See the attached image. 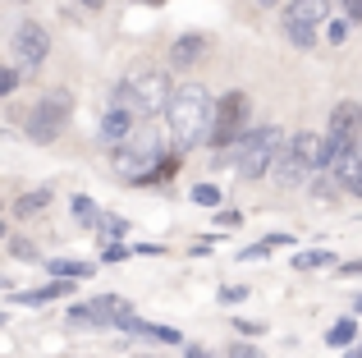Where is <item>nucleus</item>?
Instances as JSON below:
<instances>
[{
    "label": "nucleus",
    "instance_id": "nucleus-33",
    "mask_svg": "<svg viewBox=\"0 0 362 358\" xmlns=\"http://www.w3.org/2000/svg\"><path fill=\"white\" fill-rule=\"evenodd\" d=\"M266 243H271V248H284V243H293V234H266Z\"/></svg>",
    "mask_w": 362,
    "mask_h": 358
},
{
    "label": "nucleus",
    "instance_id": "nucleus-20",
    "mask_svg": "<svg viewBox=\"0 0 362 358\" xmlns=\"http://www.w3.org/2000/svg\"><path fill=\"white\" fill-rule=\"evenodd\" d=\"M46 202H51V188H37V193H23V197L14 202V216H18V221H28V216H37Z\"/></svg>",
    "mask_w": 362,
    "mask_h": 358
},
{
    "label": "nucleus",
    "instance_id": "nucleus-9",
    "mask_svg": "<svg viewBox=\"0 0 362 358\" xmlns=\"http://www.w3.org/2000/svg\"><path fill=\"white\" fill-rule=\"evenodd\" d=\"M14 55L28 64V69H37V64L51 55V33H46L37 18H28V23L14 28Z\"/></svg>",
    "mask_w": 362,
    "mask_h": 358
},
{
    "label": "nucleus",
    "instance_id": "nucleus-6",
    "mask_svg": "<svg viewBox=\"0 0 362 358\" xmlns=\"http://www.w3.org/2000/svg\"><path fill=\"white\" fill-rule=\"evenodd\" d=\"M69 115H74V92H64V88L42 92L33 115H28V138H33L37 147L55 143V138L64 134V125H69Z\"/></svg>",
    "mask_w": 362,
    "mask_h": 358
},
{
    "label": "nucleus",
    "instance_id": "nucleus-39",
    "mask_svg": "<svg viewBox=\"0 0 362 358\" xmlns=\"http://www.w3.org/2000/svg\"><path fill=\"white\" fill-rule=\"evenodd\" d=\"M151 5H160V0H151Z\"/></svg>",
    "mask_w": 362,
    "mask_h": 358
},
{
    "label": "nucleus",
    "instance_id": "nucleus-21",
    "mask_svg": "<svg viewBox=\"0 0 362 358\" xmlns=\"http://www.w3.org/2000/svg\"><path fill=\"white\" fill-rule=\"evenodd\" d=\"M284 37H289L293 46H303V51L317 46V28H312V23H284Z\"/></svg>",
    "mask_w": 362,
    "mask_h": 358
},
{
    "label": "nucleus",
    "instance_id": "nucleus-28",
    "mask_svg": "<svg viewBox=\"0 0 362 358\" xmlns=\"http://www.w3.org/2000/svg\"><path fill=\"white\" fill-rule=\"evenodd\" d=\"M239 331H243V335H262L266 322H262V317H239Z\"/></svg>",
    "mask_w": 362,
    "mask_h": 358
},
{
    "label": "nucleus",
    "instance_id": "nucleus-30",
    "mask_svg": "<svg viewBox=\"0 0 362 358\" xmlns=\"http://www.w3.org/2000/svg\"><path fill=\"white\" fill-rule=\"evenodd\" d=\"M344 5V18L349 23H362V0H339Z\"/></svg>",
    "mask_w": 362,
    "mask_h": 358
},
{
    "label": "nucleus",
    "instance_id": "nucleus-29",
    "mask_svg": "<svg viewBox=\"0 0 362 358\" xmlns=\"http://www.w3.org/2000/svg\"><path fill=\"white\" fill-rule=\"evenodd\" d=\"M266 253H271V243L262 239V243H252V248H243V253H239V262H257V258H266Z\"/></svg>",
    "mask_w": 362,
    "mask_h": 358
},
{
    "label": "nucleus",
    "instance_id": "nucleus-2",
    "mask_svg": "<svg viewBox=\"0 0 362 358\" xmlns=\"http://www.w3.org/2000/svg\"><path fill=\"white\" fill-rule=\"evenodd\" d=\"M170 92H175V83H170L165 69H133L115 83L110 106H129L138 120H151V115H165Z\"/></svg>",
    "mask_w": 362,
    "mask_h": 358
},
{
    "label": "nucleus",
    "instance_id": "nucleus-27",
    "mask_svg": "<svg viewBox=\"0 0 362 358\" xmlns=\"http://www.w3.org/2000/svg\"><path fill=\"white\" fill-rule=\"evenodd\" d=\"M344 37H349V23H335V18H330V23H326V42H330V46H339Z\"/></svg>",
    "mask_w": 362,
    "mask_h": 358
},
{
    "label": "nucleus",
    "instance_id": "nucleus-25",
    "mask_svg": "<svg viewBox=\"0 0 362 358\" xmlns=\"http://www.w3.org/2000/svg\"><path fill=\"white\" fill-rule=\"evenodd\" d=\"M129 253H133V248H124V243H115V239H110L106 248H101V262H124Z\"/></svg>",
    "mask_w": 362,
    "mask_h": 358
},
{
    "label": "nucleus",
    "instance_id": "nucleus-10",
    "mask_svg": "<svg viewBox=\"0 0 362 358\" xmlns=\"http://www.w3.org/2000/svg\"><path fill=\"white\" fill-rule=\"evenodd\" d=\"M74 285H78V280H74V276H55V280H46V285H37V289H18V294H9V304H23V308H42V304H55V299L74 294Z\"/></svg>",
    "mask_w": 362,
    "mask_h": 358
},
{
    "label": "nucleus",
    "instance_id": "nucleus-5",
    "mask_svg": "<svg viewBox=\"0 0 362 358\" xmlns=\"http://www.w3.org/2000/svg\"><path fill=\"white\" fill-rule=\"evenodd\" d=\"M247 134H252V101H247V92H225L216 101V125L206 143L216 152H225V147H239Z\"/></svg>",
    "mask_w": 362,
    "mask_h": 358
},
{
    "label": "nucleus",
    "instance_id": "nucleus-3",
    "mask_svg": "<svg viewBox=\"0 0 362 358\" xmlns=\"http://www.w3.org/2000/svg\"><path fill=\"white\" fill-rule=\"evenodd\" d=\"M321 143H326V134H293V138H284L280 156H275V166H271V179L280 188L312 184L317 171H321Z\"/></svg>",
    "mask_w": 362,
    "mask_h": 358
},
{
    "label": "nucleus",
    "instance_id": "nucleus-31",
    "mask_svg": "<svg viewBox=\"0 0 362 358\" xmlns=\"http://www.w3.org/2000/svg\"><path fill=\"white\" fill-rule=\"evenodd\" d=\"M18 88V69H14V64H9V69H5V79H0V92H5V97H9V92H14Z\"/></svg>",
    "mask_w": 362,
    "mask_h": 358
},
{
    "label": "nucleus",
    "instance_id": "nucleus-22",
    "mask_svg": "<svg viewBox=\"0 0 362 358\" xmlns=\"http://www.w3.org/2000/svg\"><path fill=\"white\" fill-rule=\"evenodd\" d=\"M188 197H193L197 207H221V188H216V184H193Z\"/></svg>",
    "mask_w": 362,
    "mask_h": 358
},
{
    "label": "nucleus",
    "instance_id": "nucleus-14",
    "mask_svg": "<svg viewBox=\"0 0 362 358\" xmlns=\"http://www.w3.org/2000/svg\"><path fill=\"white\" fill-rule=\"evenodd\" d=\"M119 331H129V335H147V340H160V345H179V340H184L175 326L142 322V317H133V313H124V317H119Z\"/></svg>",
    "mask_w": 362,
    "mask_h": 358
},
{
    "label": "nucleus",
    "instance_id": "nucleus-4",
    "mask_svg": "<svg viewBox=\"0 0 362 358\" xmlns=\"http://www.w3.org/2000/svg\"><path fill=\"white\" fill-rule=\"evenodd\" d=\"M165 156H170V152H165V138H160L156 129H151V120H147V125H138V129H133V134L115 147V171H119L124 179H133V184H142V179H147V171H156Z\"/></svg>",
    "mask_w": 362,
    "mask_h": 358
},
{
    "label": "nucleus",
    "instance_id": "nucleus-13",
    "mask_svg": "<svg viewBox=\"0 0 362 358\" xmlns=\"http://www.w3.org/2000/svg\"><path fill=\"white\" fill-rule=\"evenodd\" d=\"M284 23H330V0H289L284 5Z\"/></svg>",
    "mask_w": 362,
    "mask_h": 358
},
{
    "label": "nucleus",
    "instance_id": "nucleus-37",
    "mask_svg": "<svg viewBox=\"0 0 362 358\" xmlns=\"http://www.w3.org/2000/svg\"><path fill=\"white\" fill-rule=\"evenodd\" d=\"M83 5H88V9H101V5H106V0H83Z\"/></svg>",
    "mask_w": 362,
    "mask_h": 358
},
{
    "label": "nucleus",
    "instance_id": "nucleus-1",
    "mask_svg": "<svg viewBox=\"0 0 362 358\" xmlns=\"http://www.w3.org/2000/svg\"><path fill=\"white\" fill-rule=\"evenodd\" d=\"M165 125H170V143L179 152H193L197 143L211 138V125H216V101L202 83H184V88L170 92V106H165Z\"/></svg>",
    "mask_w": 362,
    "mask_h": 358
},
{
    "label": "nucleus",
    "instance_id": "nucleus-24",
    "mask_svg": "<svg viewBox=\"0 0 362 358\" xmlns=\"http://www.w3.org/2000/svg\"><path fill=\"white\" fill-rule=\"evenodd\" d=\"M9 253H14L18 262H42V253H37L28 239H9Z\"/></svg>",
    "mask_w": 362,
    "mask_h": 358
},
{
    "label": "nucleus",
    "instance_id": "nucleus-16",
    "mask_svg": "<svg viewBox=\"0 0 362 358\" xmlns=\"http://www.w3.org/2000/svg\"><path fill=\"white\" fill-rule=\"evenodd\" d=\"M326 345L330 350H354L358 345V317H339V322L326 331Z\"/></svg>",
    "mask_w": 362,
    "mask_h": 358
},
{
    "label": "nucleus",
    "instance_id": "nucleus-12",
    "mask_svg": "<svg viewBox=\"0 0 362 358\" xmlns=\"http://www.w3.org/2000/svg\"><path fill=\"white\" fill-rule=\"evenodd\" d=\"M211 55V37L206 33H184L175 46H170V60L184 69V64H197V60H206Z\"/></svg>",
    "mask_w": 362,
    "mask_h": 358
},
{
    "label": "nucleus",
    "instance_id": "nucleus-15",
    "mask_svg": "<svg viewBox=\"0 0 362 358\" xmlns=\"http://www.w3.org/2000/svg\"><path fill=\"white\" fill-rule=\"evenodd\" d=\"M330 171L339 175V184H344V193H354V197H362V152H344Z\"/></svg>",
    "mask_w": 362,
    "mask_h": 358
},
{
    "label": "nucleus",
    "instance_id": "nucleus-17",
    "mask_svg": "<svg viewBox=\"0 0 362 358\" xmlns=\"http://www.w3.org/2000/svg\"><path fill=\"white\" fill-rule=\"evenodd\" d=\"M69 212H74V221H78V225H88V230H97V225H101V212H97V202H92L88 193H74Z\"/></svg>",
    "mask_w": 362,
    "mask_h": 358
},
{
    "label": "nucleus",
    "instance_id": "nucleus-40",
    "mask_svg": "<svg viewBox=\"0 0 362 358\" xmlns=\"http://www.w3.org/2000/svg\"><path fill=\"white\" fill-rule=\"evenodd\" d=\"M142 358H147V354H142Z\"/></svg>",
    "mask_w": 362,
    "mask_h": 358
},
{
    "label": "nucleus",
    "instance_id": "nucleus-35",
    "mask_svg": "<svg viewBox=\"0 0 362 358\" xmlns=\"http://www.w3.org/2000/svg\"><path fill=\"white\" fill-rule=\"evenodd\" d=\"M184 358H221V354H211V350H188Z\"/></svg>",
    "mask_w": 362,
    "mask_h": 358
},
{
    "label": "nucleus",
    "instance_id": "nucleus-38",
    "mask_svg": "<svg viewBox=\"0 0 362 358\" xmlns=\"http://www.w3.org/2000/svg\"><path fill=\"white\" fill-rule=\"evenodd\" d=\"M354 313H362V294H358V299H354Z\"/></svg>",
    "mask_w": 362,
    "mask_h": 358
},
{
    "label": "nucleus",
    "instance_id": "nucleus-32",
    "mask_svg": "<svg viewBox=\"0 0 362 358\" xmlns=\"http://www.w3.org/2000/svg\"><path fill=\"white\" fill-rule=\"evenodd\" d=\"M230 358H266V354H262V350H252V345H234Z\"/></svg>",
    "mask_w": 362,
    "mask_h": 358
},
{
    "label": "nucleus",
    "instance_id": "nucleus-26",
    "mask_svg": "<svg viewBox=\"0 0 362 358\" xmlns=\"http://www.w3.org/2000/svg\"><path fill=\"white\" fill-rule=\"evenodd\" d=\"M247 285H221V304H243Z\"/></svg>",
    "mask_w": 362,
    "mask_h": 358
},
{
    "label": "nucleus",
    "instance_id": "nucleus-8",
    "mask_svg": "<svg viewBox=\"0 0 362 358\" xmlns=\"http://www.w3.org/2000/svg\"><path fill=\"white\" fill-rule=\"evenodd\" d=\"M124 313H133V308L119 294H97L88 304H69L64 317H69V326H97V331H106V326H119Z\"/></svg>",
    "mask_w": 362,
    "mask_h": 358
},
{
    "label": "nucleus",
    "instance_id": "nucleus-7",
    "mask_svg": "<svg viewBox=\"0 0 362 358\" xmlns=\"http://www.w3.org/2000/svg\"><path fill=\"white\" fill-rule=\"evenodd\" d=\"M280 147H284V129H280V125H262L257 134H247L243 143H239V152H234V171H239L243 179L271 175Z\"/></svg>",
    "mask_w": 362,
    "mask_h": 358
},
{
    "label": "nucleus",
    "instance_id": "nucleus-34",
    "mask_svg": "<svg viewBox=\"0 0 362 358\" xmlns=\"http://www.w3.org/2000/svg\"><path fill=\"white\" fill-rule=\"evenodd\" d=\"M339 271H344V276H362V258H358V262H344Z\"/></svg>",
    "mask_w": 362,
    "mask_h": 358
},
{
    "label": "nucleus",
    "instance_id": "nucleus-19",
    "mask_svg": "<svg viewBox=\"0 0 362 358\" xmlns=\"http://www.w3.org/2000/svg\"><path fill=\"white\" fill-rule=\"evenodd\" d=\"M46 271H51V276H74V280H88V276H92V262H78V258H55V262H46Z\"/></svg>",
    "mask_w": 362,
    "mask_h": 358
},
{
    "label": "nucleus",
    "instance_id": "nucleus-11",
    "mask_svg": "<svg viewBox=\"0 0 362 358\" xmlns=\"http://www.w3.org/2000/svg\"><path fill=\"white\" fill-rule=\"evenodd\" d=\"M133 129H138V115H133L129 106H110L106 120H101V143H106V147H119Z\"/></svg>",
    "mask_w": 362,
    "mask_h": 358
},
{
    "label": "nucleus",
    "instance_id": "nucleus-23",
    "mask_svg": "<svg viewBox=\"0 0 362 358\" xmlns=\"http://www.w3.org/2000/svg\"><path fill=\"white\" fill-rule=\"evenodd\" d=\"M97 230H101V239H106V243H110V239H119V234H124V230H129V225H124V221H119V216H101V225H97Z\"/></svg>",
    "mask_w": 362,
    "mask_h": 358
},
{
    "label": "nucleus",
    "instance_id": "nucleus-36",
    "mask_svg": "<svg viewBox=\"0 0 362 358\" xmlns=\"http://www.w3.org/2000/svg\"><path fill=\"white\" fill-rule=\"evenodd\" d=\"M344 358H362V340H358V345H354V350H349Z\"/></svg>",
    "mask_w": 362,
    "mask_h": 358
},
{
    "label": "nucleus",
    "instance_id": "nucleus-18",
    "mask_svg": "<svg viewBox=\"0 0 362 358\" xmlns=\"http://www.w3.org/2000/svg\"><path fill=\"white\" fill-rule=\"evenodd\" d=\"M317 267H335V253H330V248H308V253H293V271H317Z\"/></svg>",
    "mask_w": 362,
    "mask_h": 358
}]
</instances>
